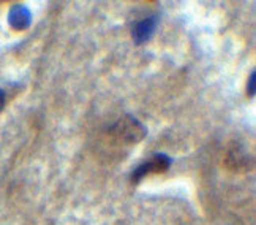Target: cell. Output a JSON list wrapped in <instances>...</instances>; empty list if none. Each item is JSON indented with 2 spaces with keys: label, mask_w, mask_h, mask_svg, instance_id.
<instances>
[{
  "label": "cell",
  "mask_w": 256,
  "mask_h": 225,
  "mask_svg": "<svg viewBox=\"0 0 256 225\" xmlns=\"http://www.w3.org/2000/svg\"><path fill=\"white\" fill-rule=\"evenodd\" d=\"M172 165V159L170 155L166 154H155L149 160L142 162L141 165H138V167L133 170L132 173V182L133 184H138L141 182L146 176L149 174H156V173H164L168 171L170 167Z\"/></svg>",
  "instance_id": "obj_2"
},
{
  "label": "cell",
  "mask_w": 256,
  "mask_h": 225,
  "mask_svg": "<svg viewBox=\"0 0 256 225\" xmlns=\"http://www.w3.org/2000/svg\"><path fill=\"white\" fill-rule=\"evenodd\" d=\"M32 15L28 12V8L24 5H16L12 12H10V24H12L18 31H22V29L28 27L30 24Z\"/></svg>",
  "instance_id": "obj_4"
},
{
  "label": "cell",
  "mask_w": 256,
  "mask_h": 225,
  "mask_svg": "<svg viewBox=\"0 0 256 225\" xmlns=\"http://www.w3.org/2000/svg\"><path fill=\"white\" fill-rule=\"evenodd\" d=\"M108 136L119 146H133L147 136V127L134 116L125 114L108 129Z\"/></svg>",
  "instance_id": "obj_1"
},
{
  "label": "cell",
  "mask_w": 256,
  "mask_h": 225,
  "mask_svg": "<svg viewBox=\"0 0 256 225\" xmlns=\"http://www.w3.org/2000/svg\"><path fill=\"white\" fill-rule=\"evenodd\" d=\"M254 78H256V72L253 70L252 73H250V78H248V81H247V94H248V97H254V92H256V89H254Z\"/></svg>",
  "instance_id": "obj_6"
},
{
  "label": "cell",
  "mask_w": 256,
  "mask_h": 225,
  "mask_svg": "<svg viewBox=\"0 0 256 225\" xmlns=\"http://www.w3.org/2000/svg\"><path fill=\"white\" fill-rule=\"evenodd\" d=\"M248 157L247 155L244 154V151L240 149V148H232L230 152H228V157H226V163H234L231 168H234V170H240L242 167H247V163H248V160H247Z\"/></svg>",
  "instance_id": "obj_5"
},
{
  "label": "cell",
  "mask_w": 256,
  "mask_h": 225,
  "mask_svg": "<svg viewBox=\"0 0 256 225\" xmlns=\"http://www.w3.org/2000/svg\"><path fill=\"white\" fill-rule=\"evenodd\" d=\"M5 103H6V97H5V92H4L2 89H0V113H2V110H4Z\"/></svg>",
  "instance_id": "obj_7"
},
{
  "label": "cell",
  "mask_w": 256,
  "mask_h": 225,
  "mask_svg": "<svg viewBox=\"0 0 256 225\" xmlns=\"http://www.w3.org/2000/svg\"><path fill=\"white\" fill-rule=\"evenodd\" d=\"M156 26H158V18L156 16H149V18H144L142 21L138 23L134 27H133V42L136 45H144L146 42H149Z\"/></svg>",
  "instance_id": "obj_3"
}]
</instances>
